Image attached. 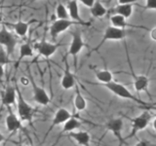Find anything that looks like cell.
Returning a JSON list of instances; mask_svg holds the SVG:
<instances>
[{
    "label": "cell",
    "instance_id": "1",
    "mask_svg": "<svg viewBox=\"0 0 156 146\" xmlns=\"http://www.w3.org/2000/svg\"><path fill=\"white\" fill-rule=\"evenodd\" d=\"M15 87H16V91H17L16 101H17V109H18L19 118L22 122H27V123L31 124L36 110L33 106H31L26 99H23L22 91L20 90L19 86L16 85Z\"/></svg>",
    "mask_w": 156,
    "mask_h": 146
},
{
    "label": "cell",
    "instance_id": "2",
    "mask_svg": "<svg viewBox=\"0 0 156 146\" xmlns=\"http://www.w3.org/2000/svg\"><path fill=\"white\" fill-rule=\"evenodd\" d=\"M102 86H104L105 88H106V89L108 90L109 92H111L114 96L121 97V99L135 101V102H136V103H139L140 105H148V103H146V102L143 101L140 99V97H136L133 94V92H132L129 89H127V88L123 84H121V83L115 82L113 80L112 82L107 83V84H104Z\"/></svg>",
    "mask_w": 156,
    "mask_h": 146
},
{
    "label": "cell",
    "instance_id": "3",
    "mask_svg": "<svg viewBox=\"0 0 156 146\" xmlns=\"http://www.w3.org/2000/svg\"><path fill=\"white\" fill-rule=\"evenodd\" d=\"M17 44V36L10 31L5 24L2 23V26L0 28V46L5 49V51H6L9 57L14 54L15 50H16Z\"/></svg>",
    "mask_w": 156,
    "mask_h": 146
},
{
    "label": "cell",
    "instance_id": "4",
    "mask_svg": "<svg viewBox=\"0 0 156 146\" xmlns=\"http://www.w3.org/2000/svg\"><path fill=\"white\" fill-rule=\"evenodd\" d=\"M71 41L69 44V48H68L67 55L71 56L74 61V67L77 69V56L82 52L83 49L85 48L86 43L83 40L82 33L80 30H75L71 33Z\"/></svg>",
    "mask_w": 156,
    "mask_h": 146
},
{
    "label": "cell",
    "instance_id": "5",
    "mask_svg": "<svg viewBox=\"0 0 156 146\" xmlns=\"http://www.w3.org/2000/svg\"><path fill=\"white\" fill-rule=\"evenodd\" d=\"M127 36V30L126 29L116 28L114 26H107L104 32L101 40L98 44V46L92 50V52H98L99 49L102 46V44H105L106 41H121L124 40Z\"/></svg>",
    "mask_w": 156,
    "mask_h": 146
},
{
    "label": "cell",
    "instance_id": "6",
    "mask_svg": "<svg viewBox=\"0 0 156 146\" xmlns=\"http://www.w3.org/2000/svg\"><path fill=\"white\" fill-rule=\"evenodd\" d=\"M151 118H152V117H151V114L148 111H144L143 113L140 114L139 116L131 119L132 130H131V134H129L128 138L133 137V136H135L139 131L146 129V127L150 123Z\"/></svg>",
    "mask_w": 156,
    "mask_h": 146
},
{
    "label": "cell",
    "instance_id": "7",
    "mask_svg": "<svg viewBox=\"0 0 156 146\" xmlns=\"http://www.w3.org/2000/svg\"><path fill=\"white\" fill-rule=\"evenodd\" d=\"M74 24H79L76 22H73L71 19H56L50 26V36L53 40H56L58 35H61L62 32L66 31L70 26Z\"/></svg>",
    "mask_w": 156,
    "mask_h": 146
},
{
    "label": "cell",
    "instance_id": "8",
    "mask_svg": "<svg viewBox=\"0 0 156 146\" xmlns=\"http://www.w3.org/2000/svg\"><path fill=\"white\" fill-rule=\"evenodd\" d=\"M29 84L31 85V88H32L33 99L35 100L38 104L45 106L50 103L51 99H50V96L48 95V92H46V90L44 89V88L37 85V83L34 81L31 75L29 77Z\"/></svg>",
    "mask_w": 156,
    "mask_h": 146
},
{
    "label": "cell",
    "instance_id": "9",
    "mask_svg": "<svg viewBox=\"0 0 156 146\" xmlns=\"http://www.w3.org/2000/svg\"><path fill=\"white\" fill-rule=\"evenodd\" d=\"M60 47H61V44L51 43V42L46 41L45 39H43L40 42L36 43L35 45H34L33 49H35V51L38 53V55L42 56L45 58H49L58 51V49Z\"/></svg>",
    "mask_w": 156,
    "mask_h": 146
},
{
    "label": "cell",
    "instance_id": "10",
    "mask_svg": "<svg viewBox=\"0 0 156 146\" xmlns=\"http://www.w3.org/2000/svg\"><path fill=\"white\" fill-rule=\"evenodd\" d=\"M128 62L130 65V69H131V74L133 77V83H134V88L136 92H145L146 94H148V87H149V79L147 76L145 75H136L133 70V66H132V63L130 58L128 57Z\"/></svg>",
    "mask_w": 156,
    "mask_h": 146
},
{
    "label": "cell",
    "instance_id": "11",
    "mask_svg": "<svg viewBox=\"0 0 156 146\" xmlns=\"http://www.w3.org/2000/svg\"><path fill=\"white\" fill-rule=\"evenodd\" d=\"M123 126H124V123H123V120L121 118L110 119L106 123V130H109L110 133L115 136L116 139L119 141L120 145L125 143V139H123V136H122Z\"/></svg>",
    "mask_w": 156,
    "mask_h": 146
},
{
    "label": "cell",
    "instance_id": "12",
    "mask_svg": "<svg viewBox=\"0 0 156 146\" xmlns=\"http://www.w3.org/2000/svg\"><path fill=\"white\" fill-rule=\"evenodd\" d=\"M7 110H8V114L6 116V119H5V124H6L7 130L10 134H14L17 133L18 130H23L22 121L14 113L11 107H7Z\"/></svg>",
    "mask_w": 156,
    "mask_h": 146
},
{
    "label": "cell",
    "instance_id": "13",
    "mask_svg": "<svg viewBox=\"0 0 156 146\" xmlns=\"http://www.w3.org/2000/svg\"><path fill=\"white\" fill-rule=\"evenodd\" d=\"M73 116H74V115H72L66 108H63V107H60V108H58V109L56 111L55 115H54L53 120H52L51 127H50V128H49V130H47V133H46L45 136H46L49 133H50L53 128H55V127L60 126V125H63L68 119H70L71 117H73Z\"/></svg>",
    "mask_w": 156,
    "mask_h": 146
},
{
    "label": "cell",
    "instance_id": "14",
    "mask_svg": "<svg viewBox=\"0 0 156 146\" xmlns=\"http://www.w3.org/2000/svg\"><path fill=\"white\" fill-rule=\"evenodd\" d=\"M65 70H63L62 73V80H61V86L63 90H71L73 88H75L76 86V79H75V76L73 75V73L70 70V66L68 64V62L66 58V61H65Z\"/></svg>",
    "mask_w": 156,
    "mask_h": 146
},
{
    "label": "cell",
    "instance_id": "15",
    "mask_svg": "<svg viewBox=\"0 0 156 146\" xmlns=\"http://www.w3.org/2000/svg\"><path fill=\"white\" fill-rule=\"evenodd\" d=\"M17 91L16 87L12 85H7L1 92V104L6 107H11L16 103Z\"/></svg>",
    "mask_w": 156,
    "mask_h": 146
},
{
    "label": "cell",
    "instance_id": "16",
    "mask_svg": "<svg viewBox=\"0 0 156 146\" xmlns=\"http://www.w3.org/2000/svg\"><path fill=\"white\" fill-rule=\"evenodd\" d=\"M66 9L68 12V17H69V19L73 22H76L79 24H82V26H89V23H85L80 17V13H79V5H78V2L76 0H69L67 2L66 5Z\"/></svg>",
    "mask_w": 156,
    "mask_h": 146
},
{
    "label": "cell",
    "instance_id": "17",
    "mask_svg": "<svg viewBox=\"0 0 156 146\" xmlns=\"http://www.w3.org/2000/svg\"><path fill=\"white\" fill-rule=\"evenodd\" d=\"M31 22L32 21H29V22H23V21H19V22H16L14 23H3V24L5 26H11L15 33H16V35L19 36V37H26L28 33V30H29V26H30L31 24Z\"/></svg>",
    "mask_w": 156,
    "mask_h": 146
},
{
    "label": "cell",
    "instance_id": "18",
    "mask_svg": "<svg viewBox=\"0 0 156 146\" xmlns=\"http://www.w3.org/2000/svg\"><path fill=\"white\" fill-rule=\"evenodd\" d=\"M67 135L71 137L78 145L81 146H90L91 143V135L86 130H74L67 134Z\"/></svg>",
    "mask_w": 156,
    "mask_h": 146
},
{
    "label": "cell",
    "instance_id": "19",
    "mask_svg": "<svg viewBox=\"0 0 156 146\" xmlns=\"http://www.w3.org/2000/svg\"><path fill=\"white\" fill-rule=\"evenodd\" d=\"M110 23H111V26H114L116 28H121V29H126L127 27H140V26H135V24L129 23L125 18L116 14H113L110 17Z\"/></svg>",
    "mask_w": 156,
    "mask_h": 146
},
{
    "label": "cell",
    "instance_id": "20",
    "mask_svg": "<svg viewBox=\"0 0 156 146\" xmlns=\"http://www.w3.org/2000/svg\"><path fill=\"white\" fill-rule=\"evenodd\" d=\"M94 74L101 85L113 81V73L108 69H94Z\"/></svg>",
    "mask_w": 156,
    "mask_h": 146
},
{
    "label": "cell",
    "instance_id": "21",
    "mask_svg": "<svg viewBox=\"0 0 156 146\" xmlns=\"http://www.w3.org/2000/svg\"><path fill=\"white\" fill-rule=\"evenodd\" d=\"M20 56L18 58V63L16 64V67H18L19 63L21 62L23 58L26 57H31L34 55V49L33 46L31 45L29 42H26V43H23L21 46H20Z\"/></svg>",
    "mask_w": 156,
    "mask_h": 146
},
{
    "label": "cell",
    "instance_id": "22",
    "mask_svg": "<svg viewBox=\"0 0 156 146\" xmlns=\"http://www.w3.org/2000/svg\"><path fill=\"white\" fill-rule=\"evenodd\" d=\"M76 92L74 95V99H73V104L77 112H82L87 108V100L85 99V96L82 95V92H80L79 88L75 86Z\"/></svg>",
    "mask_w": 156,
    "mask_h": 146
},
{
    "label": "cell",
    "instance_id": "23",
    "mask_svg": "<svg viewBox=\"0 0 156 146\" xmlns=\"http://www.w3.org/2000/svg\"><path fill=\"white\" fill-rule=\"evenodd\" d=\"M81 126V122L78 120V117L74 115L71 117L70 119H68L62 127V134H69L71 131H74L77 129H79Z\"/></svg>",
    "mask_w": 156,
    "mask_h": 146
},
{
    "label": "cell",
    "instance_id": "24",
    "mask_svg": "<svg viewBox=\"0 0 156 146\" xmlns=\"http://www.w3.org/2000/svg\"><path fill=\"white\" fill-rule=\"evenodd\" d=\"M133 11H134V7H133V5H131V4H118L113 9L114 14L122 16L126 19H128L129 18L132 17Z\"/></svg>",
    "mask_w": 156,
    "mask_h": 146
},
{
    "label": "cell",
    "instance_id": "25",
    "mask_svg": "<svg viewBox=\"0 0 156 146\" xmlns=\"http://www.w3.org/2000/svg\"><path fill=\"white\" fill-rule=\"evenodd\" d=\"M90 12L92 16L96 19H101L104 18L107 14V9L105 7V5L102 4L99 0H96L94 5L90 8Z\"/></svg>",
    "mask_w": 156,
    "mask_h": 146
},
{
    "label": "cell",
    "instance_id": "26",
    "mask_svg": "<svg viewBox=\"0 0 156 146\" xmlns=\"http://www.w3.org/2000/svg\"><path fill=\"white\" fill-rule=\"evenodd\" d=\"M56 16L57 19H69L68 12L66 5L62 3H58L56 7Z\"/></svg>",
    "mask_w": 156,
    "mask_h": 146
},
{
    "label": "cell",
    "instance_id": "27",
    "mask_svg": "<svg viewBox=\"0 0 156 146\" xmlns=\"http://www.w3.org/2000/svg\"><path fill=\"white\" fill-rule=\"evenodd\" d=\"M8 62H9V56L7 55L5 49L0 46V64L4 66V65H6Z\"/></svg>",
    "mask_w": 156,
    "mask_h": 146
},
{
    "label": "cell",
    "instance_id": "28",
    "mask_svg": "<svg viewBox=\"0 0 156 146\" xmlns=\"http://www.w3.org/2000/svg\"><path fill=\"white\" fill-rule=\"evenodd\" d=\"M145 9L155 10L156 9V0H145Z\"/></svg>",
    "mask_w": 156,
    "mask_h": 146
},
{
    "label": "cell",
    "instance_id": "29",
    "mask_svg": "<svg viewBox=\"0 0 156 146\" xmlns=\"http://www.w3.org/2000/svg\"><path fill=\"white\" fill-rule=\"evenodd\" d=\"M76 1L82 3L83 5H84V6H86V7H88V8L90 9L93 6V5H94L96 0H76Z\"/></svg>",
    "mask_w": 156,
    "mask_h": 146
},
{
    "label": "cell",
    "instance_id": "30",
    "mask_svg": "<svg viewBox=\"0 0 156 146\" xmlns=\"http://www.w3.org/2000/svg\"><path fill=\"white\" fill-rule=\"evenodd\" d=\"M135 146H155V144L151 143L150 141H147V140H140L136 142Z\"/></svg>",
    "mask_w": 156,
    "mask_h": 146
},
{
    "label": "cell",
    "instance_id": "31",
    "mask_svg": "<svg viewBox=\"0 0 156 146\" xmlns=\"http://www.w3.org/2000/svg\"><path fill=\"white\" fill-rule=\"evenodd\" d=\"M136 1H139V0H118V3L119 4H131V5H133Z\"/></svg>",
    "mask_w": 156,
    "mask_h": 146
},
{
    "label": "cell",
    "instance_id": "32",
    "mask_svg": "<svg viewBox=\"0 0 156 146\" xmlns=\"http://www.w3.org/2000/svg\"><path fill=\"white\" fill-rule=\"evenodd\" d=\"M20 81H21V84H23L24 86H27V85L29 84V78H27V77L23 76L21 79H20Z\"/></svg>",
    "mask_w": 156,
    "mask_h": 146
},
{
    "label": "cell",
    "instance_id": "33",
    "mask_svg": "<svg viewBox=\"0 0 156 146\" xmlns=\"http://www.w3.org/2000/svg\"><path fill=\"white\" fill-rule=\"evenodd\" d=\"M149 34H150V37H151V39H152L153 41H155L156 40V29H155V27H153L151 30L149 31Z\"/></svg>",
    "mask_w": 156,
    "mask_h": 146
},
{
    "label": "cell",
    "instance_id": "34",
    "mask_svg": "<svg viewBox=\"0 0 156 146\" xmlns=\"http://www.w3.org/2000/svg\"><path fill=\"white\" fill-rule=\"evenodd\" d=\"M3 76H4V66L0 64V79L3 78Z\"/></svg>",
    "mask_w": 156,
    "mask_h": 146
},
{
    "label": "cell",
    "instance_id": "35",
    "mask_svg": "<svg viewBox=\"0 0 156 146\" xmlns=\"http://www.w3.org/2000/svg\"><path fill=\"white\" fill-rule=\"evenodd\" d=\"M5 139H6V138H5V136L1 133H0V143H2L3 141H5Z\"/></svg>",
    "mask_w": 156,
    "mask_h": 146
},
{
    "label": "cell",
    "instance_id": "36",
    "mask_svg": "<svg viewBox=\"0 0 156 146\" xmlns=\"http://www.w3.org/2000/svg\"><path fill=\"white\" fill-rule=\"evenodd\" d=\"M4 22H3V13L0 11V24H2Z\"/></svg>",
    "mask_w": 156,
    "mask_h": 146
}]
</instances>
